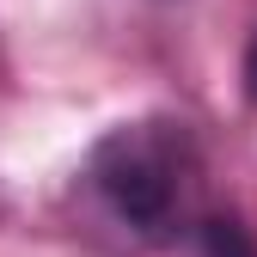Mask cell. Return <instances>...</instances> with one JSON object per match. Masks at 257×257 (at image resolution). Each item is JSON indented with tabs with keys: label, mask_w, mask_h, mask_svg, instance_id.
<instances>
[{
	"label": "cell",
	"mask_w": 257,
	"mask_h": 257,
	"mask_svg": "<svg viewBox=\"0 0 257 257\" xmlns=\"http://www.w3.org/2000/svg\"><path fill=\"white\" fill-rule=\"evenodd\" d=\"M196 257H257V245L233 214H208L196 220Z\"/></svg>",
	"instance_id": "obj_2"
},
{
	"label": "cell",
	"mask_w": 257,
	"mask_h": 257,
	"mask_svg": "<svg viewBox=\"0 0 257 257\" xmlns=\"http://www.w3.org/2000/svg\"><path fill=\"white\" fill-rule=\"evenodd\" d=\"M245 92H251V104H257V31H251V49H245Z\"/></svg>",
	"instance_id": "obj_3"
},
{
	"label": "cell",
	"mask_w": 257,
	"mask_h": 257,
	"mask_svg": "<svg viewBox=\"0 0 257 257\" xmlns=\"http://www.w3.org/2000/svg\"><path fill=\"white\" fill-rule=\"evenodd\" d=\"M86 190L104 202V214L128 239L166 245L202 220V190H208L202 147L190 122H172V116L122 122L92 147Z\"/></svg>",
	"instance_id": "obj_1"
}]
</instances>
